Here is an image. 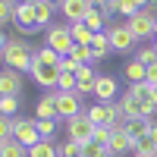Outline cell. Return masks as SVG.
I'll use <instances>...</instances> for the list:
<instances>
[{"label":"cell","instance_id":"2","mask_svg":"<svg viewBox=\"0 0 157 157\" xmlns=\"http://www.w3.org/2000/svg\"><path fill=\"white\" fill-rule=\"evenodd\" d=\"M44 47H50V50L60 54V57H69L72 47H75L72 29H69V25H50V29L44 32Z\"/></svg>","mask_w":157,"mask_h":157},{"label":"cell","instance_id":"25","mask_svg":"<svg viewBox=\"0 0 157 157\" xmlns=\"http://www.w3.org/2000/svg\"><path fill=\"white\" fill-rule=\"evenodd\" d=\"M16 0H0V25H10L16 22Z\"/></svg>","mask_w":157,"mask_h":157},{"label":"cell","instance_id":"26","mask_svg":"<svg viewBox=\"0 0 157 157\" xmlns=\"http://www.w3.org/2000/svg\"><path fill=\"white\" fill-rule=\"evenodd\" d=\"M29 157H60L57 141H41V145H35V148L29 151Z\"/></svg>","mask_w":157,"mask_h":157},{"label":"cell","instance_id":"35","mask_svg":"<svg viewBox=\"0 0 157 157\" xmlns=\"http://www.w3.org/2000/svg\"><path fill=\"white\" fill-rule=\"evenodd\" d=\"M110 138H113V129H110V126H98V129H94V141H101L104 148L110 145Z\"/></svg>","mask_w":157,"mask_h":157},{"label":"cell","instance_id":"4","mask_svg":"<svg viewBox=\"0 0 157 157\" xmlns=\"http://www.w3.org/2000/svg\"><path fill=\"white\" fill-rule=\"evenodd\" d=\"M126 25L132 29L135 41H154V25H157V16L151 10H138L132 19H126Z\"/></svg>","mask_w":157,"mask_h":157},{"label":"cell","instance_id":"27","mask_svg":"<svg viewBox=\"0 0 157 157\" xmlns=\"http://www.w3.org/2000/svg\"><path fill=\"white\" fill-rule=\"evenodd\" d=\"M35 60L38 63H47V66H60V54H54V50H50V47H41V50H38V54H35Z\"/></svg>","mask_w":157,"mask_h":157},{"label":"cell","instance_id":"44","mask_svg":"<svg viewBox=\"0 0 157 157\" xmlns=\"http://www.w3.org/2000/svg\"><path fill=\"white\" fill-rule=\"evenodd\" d=\"M135 157H157V154H135Z\"/></svg>","mask_w":157,"mask_h":157},{"label":"cell","instance_id":"37","mask_svg":"<svg viewBox=\"0 0 157 157\" xmlns=\"http://www.w3.org/2000/svg\"><path fill=\"white\" fill-rule=\"evenodd\" d=\"M60 69H63V72H75V75H78V69H82V66H78L72 57H63V60H60Z\"/></svg>","mask_w":157,"mask_h":157},{"label":"cell","instance_id":"34","mask_svg":"<svg viewBox=\"0 0 157 157\" xmlns=\"http://www.w3.org/2000/svg\"><path fill=\"white\" fill-rule=\"evenodd\" d=\"M13 120H16V116H0V141L13 138Z\"/></svg>","mask_w":157,"mask_h":157},{"label":"cell","instance_id":"20","mask_svg":"<svg viewBox=\"0 0 157 157\" xmlns=\"http://www.w3.org/2000/svg\"><path fill=\"white\" fill-rule=\"evenodd\" d=\"M69 29H72V41H75V44H85V47H91V41H94V32H91L85 22H72Z\"/></svg>","mask_w":157,"mask_h":157},{"label":"cell","instance_id":"12","mask_svg":"<svg viewBox=\"0 0 157 157\" xmlns=\"http://www.w3.org/2000/svg\"><path fill=\"white\" fill-rule=\"evenodd\" d=\"M94 98H98V104H113V101H120V85H116L113 75H98Z\"/></svg>","mask_w":157,"mask_h":157},{"label":"cell","instance_id":"41","mask_svg":"<svg viewBox=\"0 0 157 157\" xmlns=\"http://www.w3.org/2000/svg\"><path fill=\"white\" fill-rule=\"evenodd\" d=\"M151 138H154V145H157V120L151 123Z\"/></svg>","mask_w":157,"mask_h":157},{"label":"cell","instance_id":"32","mask_svg":"<svg viewBox=\"0 0 157 157\" xmlns=\"http://www.w3.org/2000/svg\"><path fill=\"white\" fill-rule=\"evenodd\" d=\"M135 60H138V63H145V66H151V63H157V50H154V44L141 47L138 54H135Z\"/></svg>","mask_w":157,"mask_h":157},{"label":"cell","instance_id":"19","mask_svg":"<svg viewBox=\"0 0 157 157\" xmlns=\"http://www.w3.org/2000/svg\"><path fill=\"white\" fill-rule=\"evenodd\" d=\"M35 16H38V32H47L50 29V16H54V3H50V0H41V3L35 6Z\"/></svg>","mask_w":157,"mask_h":157},{"label":"cell","instance_id":"7","mask_svg":"<svg viewBox=\"0 0 157 157\" xmlns=\"http://www.w3.org/2000/svg\"><path fill=\"white\" fill-rule=\"evenodd\" d=\"M94 10V0H60V13L66 16V22H85V16Z\"/></svg>","mask_w":157,"mask_h":157},{"label":"cell","instance_id":"46","mask_svg":"<svg viewBox=\"0 0 157 157\" xmlns=\"http://www.w3.org/2000/svg\"><path fill=\"white\" fill-rule=\"evenodd\" d=\"M151 44H154V50H157V41H151Z\"/></svg>","mask_w":157,"mask_h":157},{"label":"cell","instance_id":"29","mask_svg":"<svg viewBox=\"0 0 157 157\" xmlns=\"http://www.w3.org/2000/svg\"><path fill=\"white\" fill-rule=\"evenodd\" d=\"M135 154H157V145H154L151 132H148L145 138H135Z\"/></svg>","mask_w":157,"mask_h":157},{"label":"cell","instance_id":"11","mask_svg":"<svg viewBox=\"0 0 157 157\" xmlns=\"http://www.w3.org/2000/svg\"><path fill=\"white\" fill-rule=\"evenodd\" d=\"M22 94V72L3 66L0 72V98H19Z\"/></svg>","mask_w":157,"mask_h":157},{"label":"cell","instance_id":"10","mask_svg":"<svg viewBox=\"0 0 157 157\" xmlns=\"http://www.w3.org/2000/svg\"><path fill=\"white\" fill-rule=\"evenodd\" d=\"M60 75H63L60 66H47V63H38V60L32 66V78H35V85H41V88H57Z\"/></svg>","mask_w":157,"mask_h":157},{"label":"cell","instance_id":"24","mask_svg":"<svg viewBox=\"0 0 157 157\" xmlns=\"http://www.w3.org/2000/svg\"><path fill=\"white\" fill-rule=\"evenodd\" d=\"M104 22H107V16H104V13H101L98 6L91 10L88 16H85V25H88V29L94 32V35H98V32H107V29H104Z\"/></svg>","mask_w":157,"mask_h":157},{"label":"cell","instance_id":"31","mask_svg":"<svg viewBox=\"0 0 157 157\" xmlns=\"http://www.w3.org/2000/svg\"><path fill=\"white\" fill-rule=\"evenodd\" d=\"M19 98H0V116H16Z\"/></svg>","mask_w":157,"mask_h":157},{"label":"cell","instance_id":"33","mask_svg":"<svg viewBox=\"0 0 157 157\" xmlns=\"http://www.w3.org/2000/svg\"><path fill=\"white\" fill-rule=\"evenodd\" d=\"M104 151H107V148H104L101 141H85V145H82V157H101Z\"/></svg>","mask_w":157,"mask_h":157},{"label":"cell","instance_id":"30","mask_svg":"<svg viewBox=\"0 0 157 157\" xmlns=\"http://www.w3.org/2000/svg\"><path fill=\"white\" fill-rule=\"evenodd\" d=\"M75 88H78V75H75V72H63L57 91H75Z\"/></svg>","mask_w":157,"mask_h":157},{"label":"cell","instance_id":"8","mask_svg":"<svg viewBox=\"0 0 157 157\" xmlns=\"http://www.w3.org/2000/svg\"><path fill=\"white\" fill-rule=\"evenodd\" d=\"M85 113H88V120L94 126H113L116 116H120L123 110H120V104L113 101V104H94V107H88Z\"/></svg>","mask_w":157,"mask_h":157},{"label":"cell","instance_id":"18","mask_svg":"<svg viewBox=\"0 0 157 157\" xmlns=\"http://www.w3.org/2000/svg\"><path fill=\"white\" fill-rule=\"evenodd\" d=\"M91 50H94V63H101V60H104V57H107L110 50H113V47H110L107 32H98V35H94V41H91Z\"/></svg>","mask_w":157,"mask_h":157},{"label":"cell","instance_id":"21","mask_svg":"<svg viewBox=\"0 0 157 157\" xmlns=\"http://www.w3.org/2000/svg\"><path fill=\"white\" fill-rule=\"evenodd\" d=\"M0 157H29V148L19 145L16 138H6V141H0Z\"/></svg>","mask_w":157,"mask_h":157},{"label":"cell","instance_id":"38","mask_svg":"<svg viewBox=\"0 0 157 157\" xmlns=\"http://www.w3.org/2000/svg\"><path fill=\"white\" fill-rule=\"evenodd\" d=\"M120 13H123V16H126V19H132V16H135V13H138V10H135L132 3H129V0H120Z\"/></svg>","mask_w":157,"mask_h":157},{"label":"cell","instance_id":"14","mask_svg":"<svg viewBox=\"0 0 157 157\" xmlns=\"http://www.w3.org/2000/svg\"><path fill=\"white\" fill-rule=\"evenodd\" d=\"M116 104H120V110H123L126 120H132V116H145V104H141L129 88H126V94H120V101H116Z\"/></svg>","mask_w":157,"mask_h":157},{"label":"cell","instance_id":"6","mask_svg":"<svg viewBox=\"0 0 157 157\" xmlns=\"http://www.w3.org/2000/svg\"><path fill=\"white\" fill-rule=\"evenodd\" d=\"M107 38H110L113 54H129V50L138 44V41H135V35H132V29H129V25H123V22L110 25V29H107Z\"/></svg>","mask_w":157,"mask_h":157},{"label":"cell","instance_id":"28","mask_svg":"<svg viewBox=\"0 0 157 157\" xmlns=\"http://www.w3.org/2000/svg\"><path fill=\"white\" fill-rule=\"evenodd\" d=\"M38 132H41L44 141H54V135H57V120H38Z\"/></svg>","mask_w":157,"mask_h":157},{"label":"cell","instance_id":"16","mask_svg":"<svg viewBox=\"0 0 157 157\" xmlns=\"http://www.w3.org/2000/svg\"><path fill=\"white\" fill-rule=\"evenodd\" d=\"M107 151H110L113 157H120V154H126V151H135V138L129 135V132H113Z\"/></svg>","mask_w":157,"mask_h":157},{"label":"cell","instance_id":"43","mask_svg":"<svg viewBox=\"0 0 157 157\" xmlns=\"http://www.w3.org/2000/svg\"><path fill=\"white\" fill-rule=\"evenodd\" d=\"M104 3H107V0H94V6H104Z\"/></svg>","mask_w":157,"mask_h":157},{"label":"cell","instance_id":"23","mask_svg":"<svg viewBox=\"0 0 157 157\" xmlns=\"http://www.w3.org/2000/svg\"><path fill=\"white\" fill-rule=\"evenodd\" d=\"M57 151H60V157H82V145L72 141V138H60L57 141Z\"/></svg>","mask_w":157,"mask_h":157},{"label":"cell","instance_id":"13","mask_svg":"<svg viewBox=\"0 0 157 157\" xmlns=\"http://www.w3.org/2000/svg\"><path fill=\"white\" fill-rule=\"evenodd\" d=\"M98 69L94 66H82L78 69V88H75V94L78 98H85V94H94V85H98Z\"/></svg>","mask_w":157,"mask_h":157},{"label":"cell","instance_id":"39","mask_svg":"<svg viewBox=\"0 0 157 157\" xmlns=\"http://www.w3.org/2000/svg\"><path fill=\"white\" fill-rule=\"evenodd\" d=\"M148 82L157 88V63H151V66H148Z\"/></svg>","mask_w":157,"mask_h":157},{"label":"cell","instance_id":"15","mask_svg":"<svg viewBox=\"0 0 157 157\" xmlns=\"http://www.w3.org/2000/svg\"><path fill=\"white\" fill-rule=\"evenodd\" d=\"M35 120H60V113H57V91L54 94H44L35 104Z\"/></svg>","mask_w":157,"mask_h":157},{"label":"cell","instance_id":"3","mask_svg":"<svg viewBox=\"0 0 157 157\" xmlns=\"http://www.w3.org/2000/svg\"><path fill=\"white\" fill-rule=\"evenodd\" d=\"M13 138L19 141V145H25V148H35V145H41V132H38V120H22V116H16L13 120Z\"/></svg>","mask_w":157,"mask_h":157},{"label":"cell","instance_id":"1","mask_svg":"<svg viewBox=\"0 0 157 157\" xmlns=\"http://www.w3.org/2000/svg\"><path fill=\"white\" fill-rule=\"evenodd\" d=\"M3 50V63L16 72H32L35 66V54L38 50L29 44V38H6V44L0 47Z\"/></svg>","mask_w":157,"mask_h":157},{"label":"cell","instance_id":"40","mask_svg":"<svg viewBox=\"0 0 157 157\" xmlns=\"http://www.w3.org/2000/svg\"><path fill=\"white\" fill-rule=\"evenodd\" d=\"M129 3H132V6H135V10H145V6H148V3H151V0H129Z\"/></svg>","mask_w":157,"mask_h":157},{"label":"cell","instance_id":"17","mask_svg":"<svg viewBox=\"0 0 157 157\" xmlns=\"http://www.w3.org/2000/svg\"><path fill=\"white\" fill-rule=\"evenodd\" d=\"M126 78H129V85H138V82H148V66H145V63H138V60H132V63H126Z\"/></svg>","mask_w":157,"mask_h":157},{"label":"cell","instance_id":"5","mask_svg":"<svg viewBox=\"0 0 157 157\" xmlns=\"http://www.w3.org/2000/svg\"><path fill=\"white\" fill-rule=\"evenodd\" d=\"M94 123L88 120V113H78L72 116V120H66V135L72 141H78V145H85V141H94Z\"/></svg>","mask_w":157,"mask_h":157},{"label":"cell","instance_id":"22","mask_svg":"<svg viewBox=\"0 0 157 157\" xmlns=\"http://www.w3.org/2000/svg\"><path fill=\"white\" fill-rule=\"evenodd\" d=\"M69 57L78 63V66H94V50H91V47H85V44H75Z\"/></svg>","mask_w":157,"mask_h":157},{"label":"cell","instance_id":"45","mask_svg":"<svg viewBox=\"0 0 157 157\" xmlns=\"http://www.w3.org/2000/svg\"><path fill=\"white\" fill-rule=\"evenodd\" d=\"M101 157H113V154H110V151H104V154H101Z\"/></svg>","mask_w":157,"mask_h":157},{"label":"cell","instance_id":"42","mask_svg":"<svg viewBox=\"0 0 157 157\" xmlns=\"http://www.w3.org/2000/svg\"><path fill=\"white\" fill-rule=\"evenodd\" d=\"M16 3H29V6H38L41 0H16Z\"/></svg>","mask_w":157,"mask_h":157},{"label":"cell","instance_id":"9","mask_svg":"<svg viewBox=\"0 0 157 157\" xmlns=\"http://www.w3.org/2000/svg\"><path fill=\"white\" fill-rule=\"evenodd\" d=\"M57 113H60V120H72V116L85 113L82 110V98L75 91H57Z\"/></svg>","mask_w":157,"mask_h":157},{"label":"cell","instance_id":"36","mask_svg":"<svg viewBox=\"0 0 157 157\" xmlns=\"http://www.w3.org/2000/svg\"><path fill=\"white\" fill-rule=\"evenodd\" d=\"M98 10L110 19V16H116V13H120V0H107V3H104V6H98Z\"/></svg>","mask_w":157,"mask_h":157}]
</instances>
